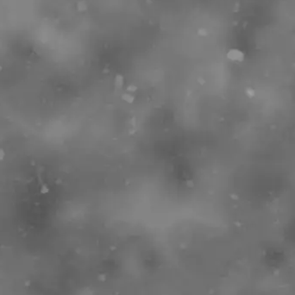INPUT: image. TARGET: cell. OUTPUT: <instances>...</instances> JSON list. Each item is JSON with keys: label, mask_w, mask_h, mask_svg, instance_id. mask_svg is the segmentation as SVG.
Wrapping results in <instances>:
<instances>
[{"label": "cell", "mask_w": 295, "mask_h": 295, "mask_svg": "<svg viewBox=\"0 0 295 295\" xmlns=\"http://www.w3.org/2000/svg\"><path fill=\"white\" fill-rule=\"evenodd\" d=\"M228 57L229 59L236 61V62H242L243 60V54L240 50L237 49H231L228 53Z\"/></svg>", "instance_id": "cell-1"}]
</instances>
